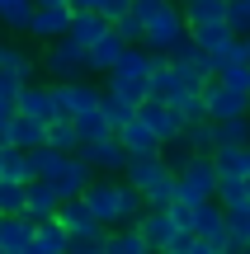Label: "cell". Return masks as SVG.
<instances>
[{"label":"cell","mask_w":250,"mask_h":254,"mask_svg":"<svg viewBox=\"0 0 250 254\" xmlns=\"http://www.w3.org/2000/svg\"><path fill=\"white\" fill-rule=\"evenodd\" d=\"M33 231H38V221L28 217V212H9V217H0V245H5V254H28Z\"/></svg>","instance_id":"2e32d148"},{"label":"cell","mask_w":250,"mask_h":254,"mask_svg":"<svg viewBox=\"0 0 250 254\" xmlns=\"http://www.w3.org/2000/svg\"><path fill=\"white\" fill-rule=\"evenodd\" d=\"M19 113H28V118H38V123L62 118V113H57V90H52V85H33V80H28L24 90H19Z\"/></svg>","instance_id":"e0dca14e"},{"label":"cell","mask_w":250,"mask_h":254,"mask_svg":"<svg viewBox=\"0 0 250 254\" xmlns=\"http://www.w3.org/2000/svg\"><path fill=\"white\" fill-rule=\"evenodd\" d=\"M104 250H109V254H161L137 226H113L109 236H104Z\"/></svg>","instance_id":"cb8c5ba5"},{"label":"cell","mask_w":250,"mask_h":254,"mask_svg":"<svg viewBox=\"0 0 250 254\" xmlns=\"http://www.w3.org/2000/svg\"><path fill=\"white\" fill-rule=\"evenodd\" d=\"M217 75H222L227 85H236V90L250 94V57H246V62H236V66H227V71H217Z\"/></svg>","instance_id":"ab89813d"},{"label":"cell","mask_w":250,"mask_h":254,"mask_svg":"<svg viewBox=\"0 0 250 254\" xmlns=\"http://www.w3.org/2000/svg\"><path fill=\"white\" fill-rule=\"evenodd\" d=\"M189 38H194L203 52H217V47H227L232 38H241L232 28V19H198V24H189Z\"/></svg>","instance_id":"44dd1931"},{"label":"cell","mask_w":250,"mask_h":254,"mask_svg":"<svg viewBox=\"0 0 250 254\" xmlns=\"http://www.w3.org/2000/svg\"><path fill=\"white\" fill-rule=\"evenodd\" d=\"M246 38H232V43H227V47H217V52H213V71H227V66H236V62H246Z\"/></svg>","instance_id":"8d00e7d4"},{"label":"cell","mask_w":250,"mask_h":254,"mask_svg":"<svg viewBox=\"0 0 250 254\" xmlns=\"http://www.w3.org/2000/svg\"><path fill=\"white\" fill-rule=\"evenodd\" d=\"M189 240H194V236H189ZM189 240H179V245H170V250H161V254H194V250H189Z\"/></svg>","instance_id":"ee69618b"},{"label":"cell","mask_w":250,"mask_h":254,"mask_svg":"<svg viewBox=\"0 0 250 254\" xmlns=\"http://www.w3.org/2000/svg\"><path fill=\"white\" fill-rule=\"evenodd\" d=\"M81 155L94 165V174H123L128 170V146L118 141V132L113 136H99V141H81Z\"/></svg>","instance_id":"7c38bea8"},{"label":"cell","mask_w":250,"mask_h":254,"mask_svg":"<svg viewBox=\"0 0 250 254\" xmlns=\"http://www.w3.org/2000/svg\"><path fill=\"white\" fill-rule=\"evenodd\" d=\"M179 43H189V14H184L179 0H170L161 14L147 19V38H142V47H147V52H166V57H170Z\"/></svg>","instance_id":"3957f363"},{"label":"cell","mask_w":250,"mask_h":254,"mask_svg":"<svg viewBox=\"0 0 250 254\" xmlns=\"http://www.w3.org/2000/svg\"><path fill=\"white\" fill-rule=\"evenodd\" d=\"M5 141H9V146H24V151H33V146L47 141V123L28 118V113H14V118L5 123Z\"/></svg>","instance_id":"603a6c76"},{"label":"cell","mask_w":250,"mask_h":254,"mask_svg":"<svg viewBox=\"0 0 250 254\" xmlns=\"http://www.w3.org/2000/svg\"><path fill=\"white\" fill-rule=\"evenodd\" d=\"M175 179H179V198H184V202H208V198H217L222 170H217L213 155H194V160H189Z\"/></svg>","instance_id":"5b68a950"},{"label":"cell","mask_w":250,"mask_h":254,"mask_svg":"<svg viewBox=\"0 0 250 254\" xmlns=\"http://www.w3.org/2000/svg\"><path fill=\"white\" fill-rule=\"evenodd\" d=\"M227 19H232V28H236V33H250V9L241 5V0H232V5H227Z\"/></svg>","instance_id":"60d3db41"},{"label":"cell","mask_w":250,"mask_h":254,"mask_svg":"<svg viewBox=\"0 0 250 254\" xmlns=\"http://www.w3.org/2000/svg\"><path fill=\"white\" fill-rule=\"evenodd\" d=\"M213 127H217V146H241V141H250V113H246V118L213 123Z\"/></svg>","instance_id":"1f68e13d"},{"label":"cell","mask_w":250,"mask_h":254,"mask_svg":"<svg viewBox=\"0 0 250 254\" xmlns=\"http://www.w3.org/2000/svg\"><path fill=\"white\" fill-rule=\"evenodd\" d=\"M113 28H118V33L128 38V43H142V38H147V24H142V19L132 14V9H128L123 19H113Z\"/></svg>","instance_id":"f35d334b"},{"label":"cell","mask_w":250,"mask_h":254,"mask_svg":"<svg viewBox=\"0 0 250 254\" xmlns=\"http://www.w3.org/2000/svg\"><path fill=\"white\" fill-rule=\"evenodd\" d=\"M33 5H71V0H33Z\"/></svg>","instance_id":"bcb514c9"},{"label":"cell","mask_w":250,"mask_h":254,"mask_svg":"<svg viewBox=\"0 0 250 254\" xmlns=\"http://www.w3.org/2000/svg\"><path fill=\"white\" fill-rule=\"evenodd\" d=\"M90 179H94V165L85 160L81 151H62L57 170L47 174V184H52V189L62 193V202H66V198H81V193L90 189Z\"/></svg>","instance_id":"8992f818"},{"label":"cell","mask_w":250,"mask_h":254,"mask_svg":"<svg viewBox=\"0 0 250 254\" xmlns=\"http://www.w3.org/2000/svg\"><path fill=\"white\" fill-rule=\"evenodd\" d=\"M52 90H57V113H62V118L90 113V109H99V99H104V90L90 85V80H52Z\"/></svg>","instance_id":"30bf717a"},{"label":"cell","mask_w":250,"mask_h":254,"mask_svg":"<svg viewBox=\"0 0 250 254\" xmlns=\"http://www.w3.org/2000/svg\"><path fill=\"white\" fill-rule=\"evenodd\" d=\"M0 66H5V71H14L24 85L33 80L38 71H43V62H38V57L28 52V47H19V43H5V47H0Z\"/></svg>","instance_id":"484cf974"},{"label":"cell","mask_w":250,"mask_h":254,"mask_svg":"<svg viewBox=\"0 0 250 254\" xmlns=\"http://www.w3.org/2000/svg\"><path fill=\"white\" fill-rule=\"evenodd\" d=\"M161 155H166V165H170V170L179 174V170H184V165L194 160L198 151H194V146H189V136H175V141H166V146H161Z\"/></svg>","instance_id":"836d02e7"},{"label":"cell","mask_w":250,"mask_h":254,"mask_svg":"<svg viewBox=\"0 0 250 254\" xmlns=\"http://www.w3.org/2000/svg\"><path fill=\"white\" fill-rule=\"evenodd\" d=\"M71 5H38L33 19H28V38H38V43H52V38H66V28H71Z\"/></svg>","instance_id":"5bb4252c"},{"label":"cell","mask_w":250,"mask_h":254,"mask_svg":"<svg viewBox=\"0 0 250 254\" xmlns=\"http://www.w3.org/2000/svg\"><path fill=\"white\" fill-rule=\"evenodd\" d=\"M66 254H104V240H90V236H76Z\"/></svg>","instance_id":"b9f144b4"},{"label":"cell","mask_w":250,"mask_h":254,"mask_svg":"<svg viewBox=\"0 0 250 254\" xmlns=\"http://www.w3.org/2000/svg\"><path fill=\"white\" fill-rule=\"evenodd\" d=\"M118 141L128 146V155H132V160H137V155H161V146H166V141L156 136V127L142 118V113H137L132 123H123V127H118Z\"/></svg>","instance_id":"9a60e30c"},{"label":"cell","mask_w":250,"mask_h":254,"mask_svg":"<svg viewBox=\"0 0 250 254\" xmlns=\"http://www.w3.org/2000/svg\"><path fill=\"white\" fill-rule=\"evenodd\" d=\"M47 146H57V151H81L76 118H52V123H47Z\"/></svg>","instance_id":"f1b7e54d"},{"label":"cell","mask_w":250,"mask_h":254,"mask_svg":"<svg viewBox=\"0 0 250 254\" xmlns=\"http://www.w3.org/2000/svg\"><path fill=\"white\" fill-rule=\"evenodd\" d=\"M203 94H208V113H213V123L246 118V113H250V94H246V90H236V85H227L222 75H213Z\"/></svg>","instance_id":"9c48e42d"},{"label":"cell","mask_w":250,"mask_h":254,"mask_svg":"<svg viewBox=\"0 0 250 254\" xmlns=\"http://www.w3.org/2000/svg\"><path fill=\"white\" fill-rule=\"evenodd\" d=\"M128 9H132V0H99V14L104 19H123Z\"/></svg>","instance_id":"7bdbcfd3"},{"label":"cell","mask_w":250,"mask_h":254,"mask_svg":"<svg viewBox=\"0 0 250 254\" xmlns=\"http://www.w3.org/2000/svg\"><path fill=\"white\" fill-rule=\"evenodd\" d=\"M132 226H137L156 250H170V245H179V240H189L184 231H179V221H175V212H170V207H147Z\"/></svg>","instance_id":"8fae6325"},{"label":"cell","mask_w":250,"mask_h":254,"mask_svg":"<svg viewBox=\"0 0 250 254\" xmlns=\"http://www.w3.org/2000/svg\"><path fill=\"white\" fill-rule=\"evenodd\" d=\"M99 109H104V118L113 123V132H118L123 123H132V118H137V109H142V104H132L128 94H118V90H109V85H104V99H99Z\"/></svg>","instance_id":"4316f807"},{"label":"cell","mask_w":250,"mask_h":254,"mask_svg":"<svg viewBox=\"0 0 250 254\" xmlns=\"http://www.w3.org/2000/svg\"><path fill=\"white\" fill-rule=\"evenodd\" d=\"M170 62H175V71L184 75V85L189 90H208V80H213V52H203V47L189 38V43H179L175 52H170Z\"/></svg>","instance_id":"52a82bcc"},{"label":"cell","mask_w":250,"mask_h":254,"mask_svg":"<svg viewBox=\"0 0 250 254\" xmlns=\"http://www.w3.org/2000/svg\"><path fill=\"white\" fill-rule=\"evenodd\" d=\"M33 0H0V24L9 33H28V19H33Z\"/></svg>","instance_id":"83f0119b"},{"label":"cell","mask_w":250,"mask_h":254,"mask_svg":"<svg viewBox=\"0 0 250 254\" xmlns=\"http://www.w3.org/2000/svg\"><path fill=\"white\" fill-rule=\"evenodd\" d=\"M189 146H194V151L198 155H213L217 151V127H213V118H208V123H189Z\"/></svg>","instance_id":"d6a6232c"},{"label":"cell","mask_w":250,"mask_h":254,"mask_svg":"<svg viewBox=\"0 0 250 254\" xmlns=\"http://www.w3.org/2000/svg\"><path fill=\"white\" fill-rule=\"evenodd\" d=\"M24 189L28 184H19V179H0V217L24 212Z\"/></svg>","instance_id":"d590c367"},{"label":"cell","mask_w":250,"mask_h":254,"mask_svg":"<svg viewBox=\"0 0 250 254\" xmlns=\"http://www.w3.org/2000/svg\"><path fill=\"white\" fill-rule=\"evenodd\" d=\"M76 132H81V141H99V136H113V123L104 118V109H90L76 113Z\"/></svg>","instance_id":"f546056e"},{"label":"cell","mask_w":250,"mask_h":254,"mask_svg":"<svg viewBox=\"0 0 250 254\" xmlns=\"http://www.w3.org/2000/svg\"><path fill=\"white\" fill-rule=\"evenodd\" d=\"M104 85H109V90H118V94H128L132 104L151 99V52H147L142 43H132L128 52L118 57V66L104 75Z\"/></svg>","instance_id":"7a4b0ae2"},{"label":"cell","mask_w":250,"mask_h":254,"mask_svg":"<svg viewBox=\"0 0 250 254\" xmlns=\"http://www.w3.org/2000/svg\"><path fill=\"white\" fill-rule=\"evenodd\" d=\"M241 5H246V9H250V0H241Z\"/></svg>","instance_id":"c3c4849f"},{"label":"cell","mask_w":250,"mask_h":254,"mask_svg":"<svg viewBox=\"0 0 250 254\" xmlns=\"http://www.w3.org/2000/svg\"><path fill=\"white\" fill-rule=\"evenodd\" d=\"M57 221L71 231V240H76V236H90V240H104V236H109V226L94 217V207H90L85 198H66L62 212H57Z\"/></svg>","instance_id":"4fadbf2b"},{"label":"cell","mask_w":250,"mask_h":254,"mask_svg":"<svg viewBox=\"0 0 250 254\" xmlns=\"http://www.w3.org/2000/svg\"><path fill=\"white\" fill-rule=\"evenodd\" d=\"M142 118H147L151 127H156V136L161 141H175V136H184L189 132V118H184V109H179L175 99H156V94H151V99H142Z\"/></svg>","instance_id":"ba28073f"},{"label":"cell","mask_w":250,"mask_h":254,"mask_svg":"<svg viewBox=\"0 0 250 254\" xmlns=\"http://www.w3.org/2000/svg\"><path fill=\"white\" fill-rule=\"evenodd\" d=\"M128 47H132V43H128V38H123V33H118V28H109V33H104V38H99V43H94V47H90V52H85V57H90V75H109V71H113V66H118V57H123V52H128Z\"/></svg>","instance_id":"ffe728a7"},{"label":"cell","mask_w":250,"mask_h":254,"mask_svg":"<svg viewBox=\"0 0 250 254\" xmlns=\"http://www.w3.org/2000/svg\"><path fill=\"white\" fill-rule=\"evenodd\" d=\"M24 212H28L33 221L57 217V212H62V193H57L47 179H28V189H24Z\"/></svg>","instance_id":"d6986e66"},{"label":"cell","mask_w":250,"mask_h":254,"mask_svg":"<svg viewBox=\"0 0 250 254\" xmlns=\"http://www.w3.org/2000/svg\"><path fill=\"white\" fill-rule=\"evenodd\" d=\"M179 109H184L189 123H208V118H213V113H208V94H203V90H189L184 99H179Z\"/></svg>","instance_id":"74e56055"},{"label":"cell","mask_w":250,"mask_h":254,"mask_svg":"<svg viewBox=\"0 0 250 254\" xmlns=\"http://www.w3.org/2000/svg\"><path fill=\"white\" fill-rule=\"evenodd\" d=\"M246 254H250V245H246Z\"/></svg>","instance_id":"816d5d0a"},{"label":"cell","mask_w":250,"mask_h":254,"mask_svg":"<svg viewBox=\"0 0 250 254\" xmlns=\"http://www.w3.org/2000/svg\"><path fill=\"white\" fill-rule=\"evenodd\" d=\"M0 254H5V245H0Z\"/></svg>","instance_id":"f907efd6"},{"label":"cell","mask_w":250,"mask_h":254,"mask_svg":"<svg viewBox=\"0 0 250 254\" xmlns=\"http://www.w3.org/2000/svg\"><path fill=\"white\" fill-rule=\"evenodd\" d=\"M66 250H71V231H66L57 217L38 221V231H33V245H28V254H66Z\"/></svg>","instance_id":"7402d4cb"},{"label":"cell","mask_w":250,"mask_h":254,"mask_svg":"<svg viewBox=\"0 0 250 254\" xmlns=\"http://www.w3.org/2000/svg\"><path fill=\"white\" fill-rule=\"evenodd\" d=\"M71 9H99V0H71Z\"/></svg>","instance_id":"f6af8a7d"},{"label":"cell","mask_w":250,"mask_h":254,"mask_svg":"<svg viewBox=\"0 0 250 254\" xmlns=\"http://www.w3.org/2000/svg\"><path fill=\"white\" fill-rule=\"evenodd\" d=\"M43 75H52V80H85L90 75V57H85L81 43H71V38H52V43H43Z\"/></svg>","instance_id":"277c9868"},{"label":"cell","mask_w":250,"mask_h":254,"mask_svg":"<svg viewBox=\"0 0 250 254\" xmlns=\"http://www.w3.org/2000/svg\"><path fill=\"white\" fill-rule=\"evenodd\" d=\"M109 28H113V19H104L99 9H76V14H71V28H66V38H71V43H81L85 52H90V47L99 43Z\"/></svg>","instance_id":"ac0fdd59"},{"label":"cell","mask_w":250,"mask_h":254,"mask_svg":"<svg viewBox=\"0 0 250 254\" xmlns=\"http://www.w3.org/2000/svg\"><path fill=\"white\" fill-rule=\"evenodd\" d=\"M123 179H132L142 189L147 207H170V202H179V179L166 165V155H137V160H128Z\"/></svg>","instance_id":"6da1fadb"},{"label":"cell","mask_w":250,"mask_h":254,"mask_svg":"<svg viewBox=\"0 0 250 254\" xmlns=\"http://www.w3.org/2000/svg\"><path fill=\"white\" fill-rule=\"evenodd\" d=\"M217 202H222V207H241V202H250V179H222V184H217Z\"/></svg>","instance_id":"e575fe53"},{"label":"cell","mask_w":250,"mask_h":254,"mask_svg":"<svg viewBox=\"0 0 250 254\" xmlns=\"http://www.w3.org/2000/svg\"><path fill=\"white\" fill-rule=\"evenodd\" d=\"M0 47H5V38H0Z\"/></svg>","instance_id":"681fc988"},{"label":"cell","mask_w":250,"mask_h":254,"mask_svg":"<svg viewBox=\"0 0 250 254\" xmlns=\"http://www.w3.org/2000/svg\"><path fill=\"white\" fill-rule=\"evenodd\" d=\"M246 52H250V33H246Z\"/></svg>","instance_id":"7dc6e473"},{"label":"cell","mask_w":250,"mask_h":254,"mask_svg":"<svg viewBox=\"0 0 250 254\" xmlns=\"http://www.w3.org/2000/svg\"><path fill=\"white\" fill-rule=\"evenodd\" d=\"M189 14V24H198V19H227V5L232 0H179Z\"/></svg>","instance_id":"4dcf8cb0"},{"label":"cell","mask_w":250,"mask_h":254,"mask_svg":"<svg viewBox=\"0 0 250 254\" xmlns=\"http://www.w3.org/2000/svg\"><path fill=\"white\" fill-rule=\"evenodd\" d=\"M213 160H217V170H222V179H250V141H241V146H217Z\"/></svg>","instance_id":"d4e9b609"}]
</instances>
